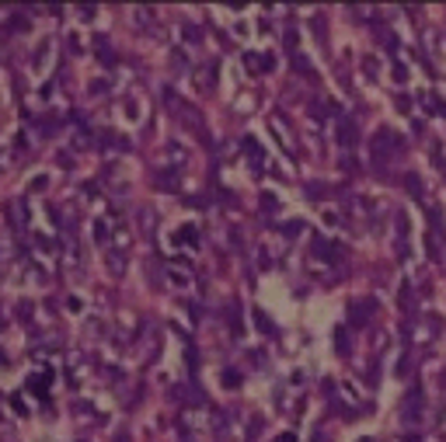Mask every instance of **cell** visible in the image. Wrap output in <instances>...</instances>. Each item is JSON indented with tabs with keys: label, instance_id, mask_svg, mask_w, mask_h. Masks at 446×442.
<instances>
[{
	"label": "cell",
	"instance_id": "3957f363",
	"mask_svg": "<svg viewBox=\"0 0 446 442\" xmlns=\"http://www.w3.org/2000/svg\"><path fill=\"white\" fill-rule=\"evenodd\" d=\"M230 327H234V334H244V324H241V310L237 306H230Z\"/></svg>",
	"mask_w": 446,
	"mask_h": 442
},
{
	"label": "cell",
	"instance_id": "8992f818",
	"mask_svg": "<svg viewBox=\"0 0 446 442\" xmlns=\"http://www.w3.org/2000/svg\"><path fill=\"white\" fill-rule=\"evenodd\" d=\"M178 237H181V240H199V233H195V230H192V226H185V230H181V233H178Z\"/></svg>",
	"mask_w": 446,
	"mask_h": 442
},
{
	"label": "cell",
	"instance_id": "5b68a950",
	"mask_svg": "<svg viewBox=\"0 0 446 442\" xmlns=\"http://www.w3.org/2000/svg\"><path fill=\"white\" fill-rule=\"evenodd\" d=\"M335 345H338V352H349V338L342 331H335Z\"/></svg>",
	"mask_w": 446,
	"mask_h": 442
},
{
	"label": "cell",
	"instance_id": "7a4b0ae2",
	"mask_svg": "<svg viewBox=\"0 0 446 442\" xmlns=\"http://www.w3.org/2000/svg\"><path fill=\"white\" fill-rule=\"evenodd\" d=\"M338 143H342V147H352V143H356V129H352V122H342V129H338Z\"/></svg>",
	"mask_w": 446,
	"mask_h": 442
},
{
	"label": "cell",
	"instance_id": "52a82bcc",
	"mask_svg": "<svg viewBox=\"0 0 446 442\" xmlns=\"http://www.w3.org/2000/svg\"><path fill=\"white\" fill-rule=\"evenodd\" d=\"M223 379H227V383H230V386H237V383H241V376H237V372H234V369H227V372H223Z\"/></svg>",
	"mask_w": 446,
	"mask_h": 442
},
{
	"label": "cell",
	"instance_id": "6da1fadb",
	"mask_svg": "<svg viewBox=\"0 0 446 442\" xmlns=\"http://www.w3.org/2000/svg\"><path fill=\"white\" fill-rule=\"evenodd\" d=\"M373 313V299H359L356 306H352V320H366Z\"/></svg>",
	"mask_w": 446,
	"mask_h": 442
},
{
	"label": "cell",
	"instance_id": "ba28073f",
	"mask_svg": "<svg viewBox=\"0 0 446 442\" xmlns=\"http://www.w3.org/2000/svg\"><path fill=\"white\" fill-rule=\"evenodd\" d=\"M279 442H297V435H293V432H283V435H279Z\"/></svg>",
	"mask_w": 446,
	"mask_h": 442
},
{
	"label": "cell",
	"instance_id": "277c9868",
	"mask_svg": "<svg viewBox=\"0 0 446 442\" xmlns=\"http://www.w3.org/2000/svg\"><path fill=\"white\" fill-rule=\"evenodd\" d=\"M46 185H49V178H46V174H35V178H32V185H28V188H32V192H42V188H46Z\"/></svg>",
	"mask_w": 446,
	"mask_h": 442
}]
</instances>
